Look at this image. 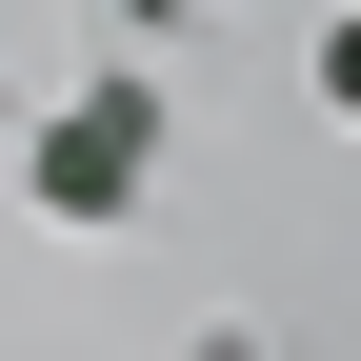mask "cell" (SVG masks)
I'll use <instances>...</instances> for the list:
<instances>
[{"label":"cell","mask_w":361,"mask_h":361,"mask_svg":"<svg viewBox=\"0 0 361 361\" xmlns=\"http://www.w3.org/2000/svg\"><path fill=\"white\" fill-rule=\"evenodd\" d=\"M141 161H161V101H141V80H101L80 121H40V201H61V221H121Z\"/></svg>","instance_id":"6da1fadb"},{"label":"cell","mask_w":361,"mask_h":361,"mask_svg":"<svg viewBox=\"0 0 361 361\" xmlns=\"http://www.w3.org/2000/svg\"><path fill=\"white\" fill-rule=\"evenodd\" d=\"M322 101H341V121H361V20H322Z\"/></svg>","instance_id":"7a4b0ae2"}]
</instances>
